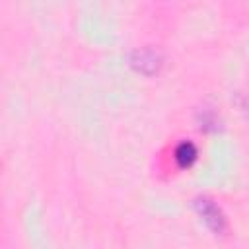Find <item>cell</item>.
Masks as SVG:
<instances>
[{"label": "cell", "instance_id": "7a4b0ae2", "mask_svg": "<svg viewBox=\"0 0 249 249\" xmlns=\"http://www.w3.org/2000/svg\"><path fill=\"white\" fill-rule=\"evenodd\" d=\"M196 158V148L193 142H181L175 150V160L181 163V165H191Z\"/></svg>", "mask_w": 249, "mask_h": 249}, {"label": "cell", "instance_id": "6da1fadb", "mask_svg": "<svg viewBox=\"0 0 249 249\" xmlns=\"http://www.w3.org/2000/svg\"><path fill=\"white\" fill-rule=\"evenodd\" d=\"M196 210H198V214L202 216V220L206 222V226H208L210 230H214L216 233L224 231V228H226V218H224L220 206H218L214 200H210V198H206V196L196 198Z\"/></svg>", "mask_w": 249, "mask_h": 249}]
</instances>
